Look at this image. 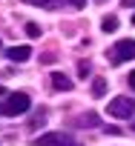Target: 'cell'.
<instances>
[{
	"mask_svg": "<svg viewBox=\"0 0 135 146\" xmlns=\"http://www.w3.org/2000/svg\"><path fill=\"white\" fill-rule=\"evenodd\" d=\"M0 49H3V40H0Z\"/></svg>",
	"mask_w": 135,
	"mask_h": 146,
	"instance_id": "17",
	"label": "cell"
},
{
	"mask_svg": "<svg viewBox=\"0 0 135 146\" xmlns=\"http://www.w3.org/2000/svg\"><path fill=\"white\" fill-rule=\"evenodd\" d=\"M132 129H135V120H132Z\"/></svg>",
	"mask_w": 135,
	"mask_h": 146,
	"instance_id": "18",
	"label": "cell"
},
{
	"mask_svg": "<svg viewBox=\"0 0 135 146\" xmlns=\"http://www.w3.org/2000/svg\"><path fill=\"white\" fill-rule=\"evenodd\" d=\"M69 3H72L75 9H84V6H86V0H69Z\"/></svg>",
	"mask_w": 135,
	"mask_h": 146,
	"instance_id": "14",
	"label": "cell"
},
{
	"mask_svg": "<svg viewBox=\"0 0 135 146\" xmlns=\"http://www.w3.org/2000/svg\"><path fill=\"white\" fill-rule=\"evenodd\" d=\"M29 6H40V9H49V12H55V9H60L63 6V0H26Z\"/></svg>",
	"mask_w": 135,
	"mask_h": 146,
	"instance_id": "7",
	"label": "cell"
},
{
	"mask_svg": "<svg viewBox=\"0 0 135 146\" xmlns=\"http://www.w3.org/2000/svg\"><path fill=\"white\" fill-rule=\"evenodd\" d=\"M126 83H129V86L135 89V72H129V78H126Z\"/></svg>",
	"mask_w": 135,
	"mask_h": 146,
	"instance_id": "15",
	"label": "cell"
},
{
	"mask_svg": "<svg viewBox=\"0 0 135 146\" xmlns=\"http://www.w3.org/2000/svg\"><path fill=\"white\" fill-rule=\"evenodd\" d=\"M0 95H6V86H3V83H0Z\"/></svg>",
	"mask_w": 135,
	"mask_h": 146,
	"instance_id": "16",
	"label": "cell"
},
{
	"mask_svg": "<svg viewBox=\"0 0 135 146\" xmlns=\"http://www.w3.org/2000/svg\"><path fill=\"white\" fill-rule=\"evenodd\" d=\"M29 109H32V98L26 92H15L6 100H0V117H17V115H26Z\"/></svg>",
	"mask_w": 135,
	"mask_h": 146,
	"instance_id": "1",
	"label": "cell"
},
{
	"mask_svg": "<svg viewBox=\"0 0 135 146\" xmlns=\"http://www.w3.org/2000/svg\"><path fill=\"white\" fill-rule=\"evenodd\" d=\"M92 95H95V98H104V95H106V80H104V78H95V80H92Z\"/></svg>",
	"mask_w": 135,
	"mask_h": 146,
	"instance_id": "8",
	"label": "cell"
},
{
	"mask_svg": "<svg viewBox=\"0 0 135 146\" xmlns=\"http://www.w3.org/2000/svg\"><path fill=\"white\" fill-rule=\"evenodd\" d=\"M75 123H78V126H98V117H95V115H81Z\"/></svg>",
	"mask_w": 135,
	"mask_h": 146,
	"instance_id": "9",
	"label": "cell"
},
{
	"mask_svg": "<svg viewBox=\"0 0 135 146\" xmlns=\"http://www.w3.org/2000/svg\"><path fill=\"white\" fill-rule=\"evenodd\" d=\"M72 86H75V83L66 78L63 72H52V89H55V92H72Z\"/></svg>",
	"mask_w": 135,
	"mask_h": 146,
	"instance_id": "5",
	"label": "cell"
},
{
	"mask_svg": "<svg viewBox=\"0 0 135 146\" xmlns=\"http://www.w3.org/2000/svg\"><path fill=\"white\" fill-rule=\"evenodd\" d=\"M109 60H112V66H121V63H126V60H135V40H132V37L115 40V46H112V52H109Z\"/></svg>",
	"mask_w": 135,
	"mask_h": 146,
	"instance_id": "2",
	"label": "cell"
},
{
	"mask_svg": "<svg viewBox=\"0 0 135 146\" xmlns=\"http://www.w3.org/2000/svg\"><path fill=\"white\" fill-rule=\"evenodd\" d=\"M6 57L15 60V63H23V60L32 57V49L29 46H12V49H6Z\"/></svg>",
	"mask_w": 135,
	"mask_h": 146,
	"instance_id": "6",
	"label": "cell"
},
{
	"mask_svg": "<svg viewBox=\"0 0 135 146\" xmlns=\"http://www.w3.org/2000/svg\"><path fill=\"white\" fill-rule=\"evenodd\" d=\"M26 32H29L32 37H40V26H37V23H26Z\"/></svg>",
	"mask_w": 135,
	"mask_h": 146,
	"instance_id": "11",
	"label": "cell"
},
{
	"mask_svg": "<svg viewBox=\"0 0 135 146\" xmlns=\"http://www.w3.org/2000/svg\"><path fill=\"white\" fill-rule=\"evenodd\" d=\"M101 29H104V32H115V29H118V17H106V20L101 23Z\"/></svg>",
	"mask_w": 135,
	"mask_h": 146,
	"instance_id": "10",
	"label": "cell"
},
{
	"mask_svg": "<svg viewBox=\"0 0 135 146\" xmlns=\"http://www.w3.org/2000/svg\"><path fill=\"white\" fill-rule=\"evenodd\" d=\"M78 72H81V78H86V75H89V63H81Z\"/></svg>",
	"mask_w": 135,
	"mask_h": 146,
	"instance_id": "13",
	"label": "cell"
},
{
	"mask_svg": "<svg viewBox=\"0 0 135 146\" xmlns=\"http://www.w3.org/2000/svg\"><path fill=\"white\" fill-rule=\"evenodd\" d=\"M43 120H46V109H40V112L32 117V126H37V123H43Z\"/></svg>",
	"mask_w": 135,
	"mask_h": 146,
	"instance_id": "12",
	"label": "cell"
},
{
	"mask_svg": "<svg viewBox=\"0 0 135 146\" xmlns=\"http://www.w3.org/2000/svg\"><path fill=\"white\" fill-rule=\"evenodd\" d=\"M32 146H78V140L69 137V135H63V132H46V135L35 137Z\"/></svg>",
	"mask_w": 135,
	"mask_h": 146,
	"instance_id": "4",
	"label": "cell"
},
{
	"mask_svg": "<svg viewBox=\"0 0 135 146\" xmlns=\"http://www.w3.org/2000/svg\"><path fill=\"white\" fill-rule=\"evenodd\" d=\"M106 112H109L112 117H121V120H126V117H135V100H132V98H124V95H118V98H112V100H109Z\"/></svg>",
	"mask_w": 135,
	"mask_h": 146,
	"instance_id": "3",
	"label": "cell"
}]
</instances>
